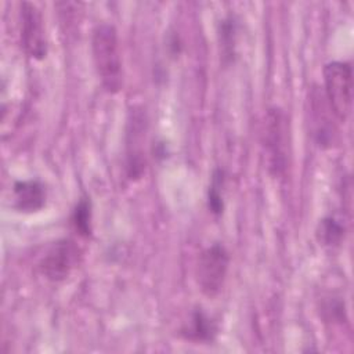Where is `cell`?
<instances>
[{"instance_id": "obj_9", "label": "cell", "mask_w": 354, "mask_h": 354, "mask_svg": "<svg viewBox=\"0 0 354 354\" xmlns=\"http://www.w3.org/2000/svg\"><path fill=\"white\" fill-rule=\"evenodd\" d=\"M183 333L192 342H212L217 333V325L203 311L196 310L192 313L188 325L183 329Z\"/></svg>"}, {"instance_id": "obj_13", "label": "cell", "mask_w": 354, "mask_h": 354, "mask_svg": "<svg viewBox=\"0 0 354 354\" xmlns=\"http://www.w3.org/2000/svg\"><path fill=\"white\" fill-rule=\"evenodd\" d=\"M72 224L76 232L82 236H88L91 232V205L90 201L83 198L76 205L72 213Z\"/></svg>"}, {"instance_id": "obj_7", "label": "cell", "mask_w": 354, "mask_h": 354, "mask_svg": "<svg viewBox=\"0 0 354 354\" xmlns=\"http://www.w3.org/2000/svg\"><path fill=\"white\" fill-rule=\"evenodd\" d=\"M310 108H311V126L315 142L322 148L332 147L335 141V123L332 122L333 112L330 111L324 93L317 87L311 90L310 94ZM335 116V115H333Z\"/></svg>"}, {"instance_id": "obj_6", "label": "cell", "mask_w": 354, "mask_h": 354, "mask_svg": "<svg viewBox=\"0 0 354 354\" xmlns=\"http://www.w3.org/2000/svg\"><path fill=\"white\" fill-rule=\"evenodd\" d=\"M21 46L35 59H43L47 54V37L40 10L29 1L21 4Z\"/></svg>"}, {"instance_id": "obj_1", "label": "cell", "mask_w": 354, "mask_h": 354, "mask_svg": "<svg viewBox=\"0 0 354 354\" xmlns=\"http://www.w3.org/2000/svg\"><path fill=\"white\" fill-rule=\"evenodd\" d=\"M91 54L95 73L102 88L115 94L123 84L122 53L115 26L109 24L97 25L91 36Z\"/></svg>"}, {"instance_id": "obj_10", "label": "cell", "mask_w": 354, "mask_h": 354, "mask_svg": "<svg viewBox=\"0 0 354 354\" xmlns=\"http://www.w3.org/2000/svg\"><path fill=\"white\" fill-rule=\"evenodd\" d=\"M144 119L141 115L138 113H134L133 115V120L130 122L131 124V131L129 133L130 136H133V142H137L140 138V134L142 133L144 130V124H142ZM144 155H142V151L140 148V144H136V148L129 152L127 155V173H129V177L130 178H137L142 174L144 171Z\"/></svg>"}, {"instance_id": "obj_14", "label": "cell", "mask_w": 354, "mask_h": 354, "mask_svg": "<svg viewBox=\"0 0 354 354\" xmlns=\"http://www.w3.org/2000/svg\"><path fill=\"white\" fill-rule=\"evenodd\" d=\"M220 40L223 44V53L225 57H231L234 53L235 43V21L230 17L221 22Z\"/></svg>"}, {"instance_id": "obj_3", "label": "cell", "mask_w": 354, "mask_h": 354, "mask_svg": "<svg viewBox=\"0 0 354 354\" xmlns=\"http://www.w3.org/2000/svg\"><path fill=\"white\" fill-rule=\"evenodd\" d=\"M324 95L335 118L344 122L353 104V69L348 62L333 61L325 65Z\"/></svg>"}, {"instance_id": "obj_11", "label": "cell", "mask_w": 354, "mask_h": 354, "mask_svg": "<svg viewBox=\"0 0 354 354\" xmlns=\"http://www.w3.org/2000/svg\"><path fill=\"white\" fill-rule=\"evenodd\" d=\"M317 239L321 245L333 248L344 239V225L336 217L328 216L322 218L317 227Z\"/></svg>"}, {"instance_id": "obj_4", "label": "cell", "mask_w": 354, "mask_h": 354, "mask_svg": "<svg viewBox=\"0 0 354 354\" xmlns=\"http://www.w3.org/2000/svg\"><path fill=\"white\" fill-rule=\"evenodd\" d=\"M230 266V254L220 243H213L199 254L196 264V281L201 292L214 297L224 286Z\"/></svg>"}, {"instance_id": "obj_2", "label": "cell", "mask_w": 354, "mask_h": 354, "mask_svg": "<svg viewBox=\"0 0 354 354\" xmlns=\"http://www.w3.org/2000/svg\"><path fill=\"white\" fill-rule=\"evenodd\" d=\"M263 151L267 170L272 177H282L286 173L290 156V129L286 113L271 106L263 124Z\"/></svg>"}, {"instance_id": "obj_12", "label": "cell", "mask_w": 354, "mask_h": 354, "mask_svg": "<svg viewBox=\"0 0 354 354\" xmlns=\"http://www.w3.org/2000/svg\"><path fill=\"white\" fill-rule=\"evenodd\" d=\"M223 187H224V176L221 170H216L212 177V183L207 192V206L209 210L220 216L224 210V196H223Z\"/></svg>"}, {"instance_id": "obj_5", "label": "cell", "mask_w": 354, "mask_h": 354, "mask_svg": "<svg viewBox=\"0 0 354 354\" xmlns=\"http://www.w3.org/2000/svg\"><path fill=\"white\" fill-rule=\"evenodd\" d=\"M82 249L71 239L54 242L41 257L39 268L44 278L53 282L66 279L82 261Z\"/></svg>"}, {"instance_id": "obj_8", "label": "cell", "mask_w": 354, "mask_h": 354, "mask_svg": "<svg viewBox=\"0 0 354 354\" xmlns=\"http://www.w3.org/2000/svg\"><path fill=\"white\" fill-rule=\"evenodd\" d=\"M14 206L24 213L39 212L46 205V188L37 180L17 181L12 188Z\"/></svg>"}]
</instances>
